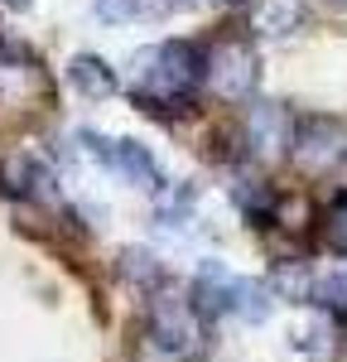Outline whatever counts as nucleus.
Instances as JSON below:
<instances>
[{
  "instance_id": "423d86ee",
  "label": "nucleus",
  "mask_w": 347,
  "mask_h": 362,
  "mask_svg": "<svg viewBox=\"0 0 347 362\" xmlns=\"http://www.w3.org/2000/svg\"><path fill=\"white\" fill-rule=\"evenodd\" d=\"M83 145H87V150H92V155H97L106 169H111V174H121L126 184L150 189V194H159V189H164L154 155H150L145 145H135V140H106V136H92V131H83Z\"/></svg>"
},
{
  "instance_id": "0eeeda50",
  "label": "nucleus",
  "mask_w": 347,
  "mask_h": 362,
  "mask_svg": "<svg viewBox=\"0 0 347 362\" xmlns=\"http://www.w3.org/2000/svg\"><path fill=\"white\" fill-rule=\"evenodd\" d=\"M231 271L227 266H217V261H202L198 276H193V290H188V300L198 309L202 319H217V314H227L231 309Z\"/></svg>"
},
{
  "instance_id": "f257e3e1",
  "label": "nucleus",
  "mask_w": 347,
  "mask_h": 362,
  "mask_svg": "<svg viewBox=\"0 0 347 362\" xmlns=\"http://www.w3.org/2000/svg\"><path fill=\"white\" fill-rule=\"evenodd\" d=\"M198 83H202V49L183 44V39L150 44V49H140L130 58V97L145 112L183 107Z\"/></svg>"
},
{
  "instance_id": "6e6552de",
  "label": "nucleus",
  "mask_w": 347,
  "mask_h": 362,
  "mask_svg": "<svg viewBox=\"0 0 347 362\" xmlns=\"http://www.w3.org/2000/svg\"><path fill=\"white\" fill-rule=\"evenodd\" d=\"M309 5L304 0H256L251 5V29L260 39H289L294 29L304 25Z\"/></svg>"
},
{
  "instance_id": "9d476101",
  "label": "nucleus",
  "mask_w": 347,
  "mask_h": 362,
  "mask_svg": "<svg viewBox=\"0 0 347 362\" xmlns=\"http://www.w3.org/2000/svg\"><path fill=\"white\" fill-rule=\"evenodd\" d=\"M314 266L309 261H275V276H270V295L289 300V305H314Z\"/></svg>"
},
{
  "instance_id": "7ed1b4c3",
  "label": "nucleus",
  "mask_w": 347,
  "mask_h": 362,
  "mask_svg": "<svg viewBox=\"0 0 347 362\" xmlns=\"http://www.w3.org/2000/svg\"><path fill=\"white\" fill-rule=\"evenodd\" d=\"M289 160L304 179H323L333 169L347 165V121L343 116H299L294 121V145H289Z\"/></svg>"
},
{
  "instance_id": "39448f33",
  "label": "nucleus",
  "mask_w": 347,
  "mask_h": 362,
  "mask_svg": "<svg viewBox=\"0 0 347 362\" xmlns=\"http://www.w3.org/2000/svg\"><path fill=\"white\" fill-rule=\"evenodd\" d=\"M294 145V116L285 102H251L246 107V150L260 165H280L289 160Z\"/></svg>"
},
{
  "instance_id": "1a4fd4ad",
  "label": "nucleus",
  "mask_w": 347,
  "mask_h": 362,
  "mask_svg": "<svg viewBox=\"0 0 347 362\" xmlns=\"http://www.w3.org/2000/svg\"><path fill=\"white\" fill-rule=\"evenodd\" d=\"M0 184H5V194H15V198H54L49 169L39 160H29V155H10L0 165Z\"/></svg>"
},
{
  "instance_id": "ddd939ff",
  "label": "nucleus",
  "mask_w": 347,
  "mask_h": 362,
  "mask_svg": "<svg viewBox=\"0 0 347 362\" xmlns=\"http://www.w3.org/2000/svg\"><path fill=\"white\" fill-rule=\"evenodd\" d=\"M116 266H121V276L130 280V285H140V290H154V285L164 280L159 256H154V251H140V247H126L116 256Z\"/></svg>"
},
{
  "instance_id": "4468645a",
  "label": "nucleus",
  "mask_w": 347,
  "mask_h": 362,
  "mask_svg": "<svg viewBox=\"0 0 347 362\" xmlns=\"http://www.w3.org/2000/svg\"><path fill=\"white\" fill-rule=\"evenodd\" d=\"M318 247L328 251V256H347V189L333 203H328V213H323V223H318Z\"/></svg>"
},
{
  "instance_id": "dca6fc26",
  "label": "nucleus",
  "mask_w": 347,
  "mask_h": 362,
  "mask_svg": "<svg viewBox=\"0 0 347 362\" xmlns=\"http://www.w3.org/2000/svg\"><path fill=\"white\" fill-rule=\"evenodd\" d=\"M97 15L106 25H121V20H140L145 15V0H97Z\"/></svg>"
},
{
  "instance_id": "2eb2a0df",
  "label": "nucleus",
  "mask_w": 347,
  "mask_h": 362,
  "mask_svg": "<svg viewBox=\"0 0 347 362\" xmlns=\"http://www.w3.org/2000/svg\"><path fill=\"white\" fill-rule=\"evenodd\" d=\"M314 309L333 324H347V271H333L314 285Z\"/></svg>"
},
{
  "instance_id": "f3484780",
  "label": "nucleus",
  "mask_w": 347,
  "mask_h": 362,
  "mask_svg": "<svg viewBox=\"0 0 347 362\" xmlns=\"http://www.w3.org/2000/svg\"><path fill=\"white\" fill-rule=\"evenodd\" d=\"M323 5H328V10H347V0H323Z\"/></svg>"
},
{
  "instance_id": "20e7f679",
  "label": "nucleus",
  "mask_w": 347,
  "mask_h": 362,
  "mask_svg": "<svg viewBox=\"0 0 347 362\" xmlns=\"http://www.w3.org/2000/svg\"><path fill=\"white\" fill-rule=\"evenodd\" d=\"M202 83L222 102H251V92L260 83V58L251 49V39H217L202 54Z\"/></svg>"
},
{
  "instance_id": "9b49d317",
  "label": "nucleus",
  "mask_w": 347,
  "mask_h": 362,
  "mask_svg": "<svg viewBox=\"0 0 347 362\" xmlns=\"http://www.w3.org/2000/svg\"><path fill=\"white\" fill-rule=\"evenodd\" d=\"M68 83L78 87L83 97H92V102H106L116 87H121V83H116V73L97 54H78V58H73V63H68Z\"/></svg>"
},
{
  "instance_id": "f03ea898",
  "label": "nucleus",
  "mask_w": 347,
  "mask_h": 362,
  "mask_svg": "<svg viewBox=\"0 0 347 362\" xmlns=\"http://www.w3.org/2000/svg\"><path fill=\"white\" fill-rule=\"evenodd\" d=\"M145 343L159 348L169 362H193L207 348V319H202L188 295H174V290H154L150 300V329Z\"/></svg>"
},
{
  "instance_id": "a211bd4d",
  "label": "nucleus",
  "mask_w": 347,
  "mask_h": 362,
  "mask_svg": "<svg viewBox=\"0 0 347 362\" xmlns=\"http://www.w3.org/2000/svg\"><path fill=\"white\" fill-rule=\"evenodd\" d=\"M5 5H15V10H25V5H29V0H5Z\"/></svg>"
},
{
  "instance_id": "f8f14e48",
  "label": "nucleus",
  "mask_w": 347,
  "mask_h": 362,
  "mask_svg": "<svg viewBox=\"0 0 347 362\" xmlns=\"http://www.w3.org/2000/svg\"><path fill=\"white\" fill-rule=\"evenodd\" d=\"M270 305H275V295H270L265 280H251V276L231 280V309H227V314L246 319V324H260V319L270 314Z\"/></svg>"
}]
</instances>
